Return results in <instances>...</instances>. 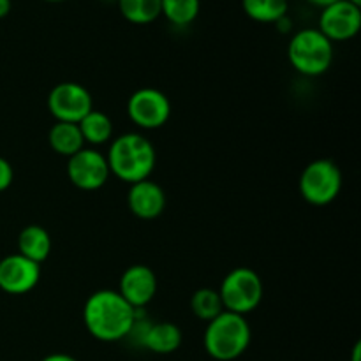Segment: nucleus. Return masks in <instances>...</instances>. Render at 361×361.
I'll return each instance as SVG.
<instances>
[{
    "mask_svg": "<svg viewBox=\"0 0 361 361\" xmlns=\"http://www.w3.org/2000/svg\"><path fill=\"white\" fill-rule=\"evenodd\" d=\"M83 321L88 334L101 342H118L133 334L136 310L120 296L118 291L102 289L87 300Z\"/></svg>",
    "mask_w": 361,
    "mask_h": 361,
    "instance_id": "1",
    "label": "nucleus"
},
{
    "mask_svg": "<svg viewBox=\"0 0 361 361\" xmlns=\"http://www.w3.org/2000/svg\"><path fill=\"white\" fill-rule=\"evenodd\" d=\"M106 161L109 173L133 185L148 180L155 168L157 155L154 145L147 137L137 133H127L111 141Z\"/></svg>",
    "mask_w": 361,
    "mask_h": 361,
    "instance_id": "2",
    "label": "nucleus"
},
{
    "mask_svg": "<svg viewBox=\"0 0 361 361\" xmlns=\"http://www.w3.org/2000/svg\"><path fill=\"white\" fill-rule=\"evenodd\" d=\"M252 331L245 316L224 310L207 324L203 344L208 355L217 361H233L249 349Z\"/></svg>",
    "mask_w": 361,
    "mask_h": 361,
    "instance_id": "3",
    "label": "nucleus"
},
{
    "mask_svg": "<svg viewBox=\"0 0 361 361\" xmlns=\"http://www.w3.org/2000/svg\"><path fill=\"white\" fill-rule=\"evenodd\" d=\"M288 59L303 76H319L334 62V42L328 41L317 28H303L289 41Z\"/></svg>",
    "mask_w": 361,
    "mask_h": 361,
    "instance_id": "4",
    "label": "nucleus"
},
{
    "mask_svg": "<svg viewBox=\"0 0 361 361\" xmlns=\"http://www.w3.org/2000/svg\"><path fill=\"white\" fill-rule=\"evenodd\" d=\"M263 293L264 288L259 275L245 267L229 271L219 289L224 310L240 316L256 310L263 300Z\"/></svg>",
    "mask_w": 361,
    "mask_h": 361,
    "instance_id": "5",
    "label": "nucleus"
},
{
    "mask_svg": "<svg viewBox=\"0 0 361 361\" xmlns=\"http://www.w3.org/2000/svg\"><path fill=\"white\" fill-rule=\"evenodd\" d=\"M300 194L303 200L316 207H324L338 196L342 189V173L330 159L310 162L300 176Z\"/></svg>",
    "mask_w": 361,
    "mask_h": 361,
    "instance_id": "6",
    "label": "nucleus"
},
{
    "mask_svg": "<svg viewBox=\"0 0 361 361\" xmlns=\"http://www.w3.org/2000/svg\"><path fill=\"white\" fill-rule=\"evenodd\" d=\"M127 113L141 129H161L171 116V102L168 95L157 88H140L129 97Z\"/></svg>",
    "mask_w": 361,
    "mask_h": 361,
    "instance_id": "7",
    "label": "nucleus"
},
{
    "mask_svg": "<svg viewBox=\"0 0 361 361\" xmlns=\"http://www.w3.org/2000/svg\"><path fill=\"white\" fill-rule=\"evenodd\" d=\"M48 109L56 122L80 123L83 116L94 109L92 95L83 85L66 81L51 88L48 95Z\"/></svg>",
    "mask_w": 361,
    "mask_h": 361,
    "instance_id": "8",
    "label": "nucleus"
},
{
    "mask_svg": "<svg viewBox=\"0 0 361 361\" xmlns=\"http://www.w3.org/2000/svg\"><path fill=\"white\" fill-rule=\"evenodd\" d=\"M109 166L106 155L94 148H81L78 154L69 157L67 176L71 183L81 190H97L106 185L109 178Z\"/></svg>",
    "mask_w": 361,
    "mask_h": 361,
    "instance_id": "9",
    "label": "nucleus"
},
{
    "mask_svg": "<svg viewBox=\"0 0 361 361\" xmlns=\"http://www.w3.org/2000/svg\"><path fill=\"white\" fill-rule=\"evenodd\" d=\"M361 28V7L348 0H338L321 9L317 30L331 42L349 41L356 37Z\"/></svg>",
    "mask_w": 361,
    "mask_h": 361,
    "instance_id": "10",
    "label": "nucleus"
},
{
    "mask_svg": "<svg viewBox=\"0 0 361 361\" xmlns=\"http://www.w3.org/2000/svg\"><path fill=\"white\" fill-rule=\"evenodd\" d=\"M41 264L21 254H11L0 261V289L7 295H25L37 286Z\"/></svg>",
    "mask_w": 361,
    "mask_h": 361,
    "instance_id": "11",
    "label": "nucleus"
},
{
    "mask_svg": "<svg viewBox=\"0 0 361 361\" xmlns=\"http://www.w3.org/2000/svg\"><path fill=\"white\" fill-rule=\"evenodd\" d=\"M118 293L134 310L148 305L157 293V277L145 264H133L120 277Z\"/></svg>",
    "mask_w": 361,
    "mask_h": 361,
    "instance_id": "12",
    "label": "nucleus"
},
{
    "mask_svg": "<svg viewBox=\"0 0 361 361\" xmlns=\"http://www.w3.org/2000/svg\"><path fill=\"white\" fill-rule=\"evenodd\" d=\"M127 204H129L133 215L143 219V221H152L164 212L166 192L159 183L152 182V180L136 182L130 185Z\"/></svg>",
    "mask_w": 361,
    "mask_h": 361,
    "instance_id": "13",
    "label": "nucleus"
},
{
    "mask_svg": "<svg viewBox=\"0 0 361 361\" xmlns=\"http://www.w3.org/2000/svg\"><path fill=\"white\" fill-rule=\"evenodd\" d=\"M140 341L143 348L155 355H171L182 345V330L176 324L162 321V323L148 324Z\"/></svg>",
    "mask_w": 361,
    "mask_h": 361,
    "instance_id": "14",
    "label": "nucleus"
},
{
    "mask_svg": "<svg viewBox=\"0 0 361 361\" xmlns=\"http://www.w3.org/2000/svg\"><path fill=\"white\" fill-rule=\"evenodd\" d=\"M51 252V236L37 224L27 226L18 236V254L41 264Z\"/></svg>",
    "mask_w": 361,
    "mask_h": 361,
    "instance_id": "15",
    "label": "nucleus"
},
{
    "mask_svg": "<svg viewBox=\"0 0 361 361\" xmlns=\"http://www.w3.org/2000/svg\"><path fill=\"white\" fill-rule=\"evenodd\" d=\"M49 147L62 157H73L74 154L85 148V140L81 136V130L78 123L69 122H56L49 129L48 134Z\"/></svg>",
    "mask_w": 361,
    "mask_h": 361,
    "instance_id": "16",
    "label": "nucleus"
},
{
    "mask_svg": "<svg viewBox=\"0 0 361 361\" xmlns=\"http://www.w3.org/2000/svg\"><path fill=\"white\" fill-rule=\"evenodd\" d=\"M242 9L257 23H279L288 16V0H242Z\"/></svg>",
    "mask_w": 361,
    "mask_h": 361,
    "instance_id": "17",
    "label": "nucleus"
},
{
    "mask_svg": "<svg viewBox=\"0 0 361 361\" xmlns=\"http://www.w3.org/2000/svg\"><path fill=\"white\" fill-rule=\"evenodd\" d=\"M78 127H80L85 143L104 145L113 136L111 120H109L108 115L97 111V109H92L87 116H83Z\"/></svg>",
    "mask_w": 361,
    "mask_h": 361,
    "instance_id": "18",
    "label": "nucleus"
},
{
    "mask_svg": "<svg viewBox=\"0 0 361 361\" xmlns=\"http://www.w3.org/2000/svg\"><path fill=\"white\" fill-rule=\"evenodd\" d=\"M118 9L129 23L148 25L161 16V0H118Z\"/></svg>",
    "mask_w": 361,
    "mask_h": 361,
    "instance_id": "19",
    "label": "nucleus"
},
{
    "mask_svg": "<svg viewBox=\"0 0 361 361\" xmlns=\"http://www.w3.org/2000/svg\"><path fill=\"white\" fill-rule=\"evenodd\" d=\"M201 0H161V14L175 27H187L197 18Z\"/></svg>",
    "mask_w": 361,
    "mask_h": 361,
    "instance_id": "20",
    "label": "nucleus"
},
{
    "mask_svg": "<svg viewBox=\"0 0 361 361\" xmlns=\"http://www.w3.org/2000/svg\"><path fill=\"white\" fill-rule=\"evenodd\" d=\"M190 310H192V314L197 319L210 323L219 314L224 312V305H222L219 291L210 288H203L197 289L192 295V298H190Z\"/></svg>",
    "mask_w": 361,
    "mask_h": 361,
    "instance_id": "21",
    "label": "nucleus"
},
{
    "mask_svg": "<svg viewBox=\"0 0 361 361\" xmlns=\"http://www.w3.org/2000/svg\"><path fill=\"white\" fill-rule=\"evenodd\" d=\"M14 173H13V166L7 159L0 157V192H4L6 189H9L11 183H13Z\"/></svg>",
    "mask_w": 361,
    "mask_h": 361,
    "instance_id": "22",
    "label": "nucleus"
},
{
    "mask_svg": "<svg viewBox=\"0 0 361 361\" xmlns=\"http://www.w3.org/2000/svg\"><path fill=\"white\" fill-rule=\"evenodd\" d=\"M41 361H78L76 358H73L71 355H63V353H55V355H49L46 358H42Z\"/></svg>",
    "mask_w": 361,
    "mask_h": 361,
    "instance_id": "23",
    "label": "nucleus"
},
{
    "mask_svg": "<svg viewBox=\"0 0 361 361\" xmlns=\"http://www.w3.org/2000/svg\"><path fill=\"white\" fill-rule=\"evenodd\" d=\"M11 7H13L11 0H0V20H4L11 13Z\"/></svg>",
    "mask_w": 361,
    "mask_h": 361,
    "instance_id": "24",
    "label": "nucleus"
},
{
    "mask_svg": "<svg viewBox=\"0 0 361 361\" xmlns=\"http://www.w3.org/2000/svg\"><path fill=\"white\" fill-rule=\"evenodd\" d=\"M307 2H309L310 6H314V7H319V9H324V7L331 6V4L338 2V0H307Z\"/></svg>",
    "mask_w": 361,
    "mask_h": 361,
    "instance_id": "25",
    "label": "nucleus"
},
{
    "mask_svg": "<svg viewBox=\"0 0 361 361\" xmlns=\"http://www.w3.org/2000/svg\"><path fill=\"white\" fill-rule=\"evenodd\" d=\"M353 361H361V342H356L353 348Z\"/></svg>",
    "mask_w": 361,
    "mask_h": 361,
    "instance_id": "26",
    "label": "nucleus"
},
{
    "mask_svg": "<svg viewBox=\"0 0 361 361\" xmlns=\"http://www.w3.org/2000/svg\"><path fill=\"white\" fill-rule=\"evenodd\" d=\"M348 2H351V4H355V6L361 7V0H348Z\"/></svg>",
    "mask_w": 361,
    "mask_h": 361,
    "instance_id": "27",
    "label": "nucleus"
},
{
    "mask_svg": "<svg viewBox=\"0 0 361 361\" xmlns=\"http://www.w3.org/2000/svg\"><path fill=\"white\" fill-rule=\"evenodd\" d=\"M42 2H63V0H42Z\"/></svg>",
    "mask_w": 361,
    "mask_h": 361,
    "instance_id": "28",
    "label": "nucleus"
}]
</instances>
